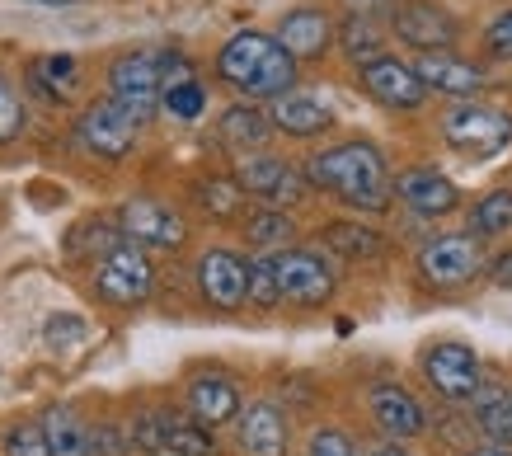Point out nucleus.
<instances>
[{"label": "nucleus", "mask_w": 512, "mask_h": 456, "mask_svg": "<svg viewBox=\"0 0 512 456\" xmlns=\"http://www.w3.org/2000/svg\"><path fill=\"white\" fill-rule=\"evenodd\" d=\"M240 447H245L249 456H282L287 452V419H282V409L268 405V400L249 405L245 419H240Z\"/></svg>", "instance_id": "obj_19"}, {"label": "nucleus", "mask_w": 512, "mask_h": 456, "mask_svg": "<svg viewBox=\"0 0 512 456\" xmlns=\"http://www.w3.org/2000/svg\"><path fill=\"white\" fill-rule=\"evenodd\" d=\"M325 245H329V250H339L343 259H372V254L381 250L376 231H367V226H353V221L325 226Z\"/></svg>", "instance_id": "obj_27"}, {"label": "nucleus", "mask_w": 512, "mask_h": 456, "mask_svg": "<svg viewBox=\"0 0 512 456\" xmlns=\"http://www.w3.org/2000/svg\"><path fill=\"white\" fill-rule=\"evenodd\" d=\"M249 297L259 301V306H273L278 297V278H273V259H259V264H249Z\"/></svg>", "instance_id": "obj_35"}, {"label": "nucleus", "mask_w": 512, "mask_h": 456, "mask_svg": "<svg viewBox=\"0 0 512 456\" xmlns=\"http://www.w3.org/2000/svg\"><path fill=\"white\" fill-rule=\"evenodd\" d=\"M109 90L113 104L141 127L160 109V52H127V57H118L109 66Z\"/></svg>", "instance_id": "obj_4"}, {"label": "nucleus", "mask_w": 512, "mask_h": 456, "mask_svg": "<svg viewBox=\"0 0 512 456\" xmlns=\"http://www.w3.org/2000/svg\"><path fill=\"white\" fill-rule=\"evenodd\" d=\"M160 109H170L174 118H184V123H193L202 109H207V90L198 85V76L179 80V85H165L160 90Z\"/></svg>", "instance_id": "obj_29"}, {"label": "nucleus", "mask_w": 512, "mask_h": 456, "mask_svg": "<svg viewBox=\"0 0 512 456\" xmlns=\"http://www.w3.org/2000/svg\"><path fill=\"white\" fill-rule=\"evenodd\" d=\"M221 137L231 146H259L268 137V118L259 109H226L221 113Z\"/></svg>", "instance_id": "obj_28"}, {"label": "nucleus", "mask_w": 512, "mask_h": 456, "mask_svg": "<svg viewBox=\"0 0 512 456\" xmlns=\"http://www.w3.org/2000/svg\"><path fill=\"white\" fill-rule=\"evenodd\" d=\"M245 231H249V240L254 245H282V240L292 236V221L282 217V212H254V217L245 221Z\"/></svg>", "instance_id": "obj_32"}, {"label": "nucleus", "mask_w": 512, "mask_h": 456, "mask_svg": "<svg viewBox=\"0 0 512 456\" xmlns=\"http://www.w3.org/2000/svg\"><path fill=\"white\" fill-rule=\"evenodd\" d=\"M273 127H282L287 137H320L329 127V109L315 95L287 90V95H278V104H273Z\"/></svg>", "instance_id": "obj_22"}, {"label": "nucleus", "mask_w": 512, "mask_h": 456, "mask_svg": "<svg viewBox=\"0 0 512 456\" xmlns=\"http://www.w3.org/2000/svg\"><path fill=\"white\" fill-rule=\"evenodd\" d=\"M475 400V414H480V428L494 438V447H503V442L512 438V405L508 395L494 391V386H480V391L470 395Z\"/></svg>", "instance_id": "obj_24"}, {"label": "nucleus", "mask_w": 512, "mask_h": 456, "mask_svg": "<svg viewBox=\"0 0 512 456\" xmlns=\"http://www.w3.org/2000/svg\"><path fill=\"white\" fill-rule=\"evenodd\" d=\"M5 456H47V438L38 424H15L5 433Z\"/></svg>", "instance_id": "obj_34"}, {"label": "nucleus", "mask_w": 512, "mask_h": 456, "mask_svg": "<svg viewBox=\"0 0 512 456\" xmlns=\"http://www.w3.org/2000/svg\"><path fill=\"white\" fill-rule=\"evenodd\" d=\"M80 142L90 146L94 156L118 160L132 151V142H137V123H132L113 99H99V104H90L85 118H80Z\"/></svg>", "instance_id": "obj_13"}, {"label": "nucleus", "mask_w": 512, "mask_h": 456, "mask_svg": "<svg viewBox=\"0 0 512 456\" xmlns=\"http://www.w3.org/2000/svg\"><path fill=\"white\" fill-rule=\"evenodd\" d=\"M470 231L475 236H503V231H512V189H494L489 198H480L475 212H470Z\"/></svg>", "instance_id": "obj_25"}, {"label": "nucleus", "mask_w": 512, "mask_h": 456, "mask_svg": "<svg viewBox=\"0 0 512 456\" xmlns=\"http://www.w3.org/2000/svg\"><path fill=\"white\" fill-rule=\"evenodd\" d=\"M306 456H357V452H353V442L343 438L339 428H320V433L311 438V452Z\"/></svg>", "instance_id": "obj_37"}, {"label": "nucleus", "mask_w": 512, "mask_h": 456, "mask_svg": "<svg viewBox=\"0 0 512 456\" xmlns=\"http://www.w3.org/2000/svg\"><path fill=\"white\" fill-rule=\"evenodd\" d=\"M33 80H38V95L66 99L71 85L80 80V66L76 57H43V62H33Z\"/></svg>", "instance_id": "obj_26"}, {"label": "nucleus", "mask_w": 512, "mask_h": 456, "mask_svg": "<svg viewBox=\"0 0 512 456\" xmlns=\"http://www.w3.org/2000/svg\"><path fill=\"white\" fill-rule=\"evenodd\" d=\"M343 48H348V57H353V62H376V57H381V33L372 29V15H353L348 19V29H343Z\"/></svg>", "instance_id": "obj_31"}, {"label": "nucleus", "mask_w": 512, "mask_h": 456, "mask_svg": "<svg viewBox=\"0 0 512 456\" xmlns=\"http://www.w3.org/2000/svg\"><path fill=\"white\" fill-rule=\"evenodd\" d=\"M38 5H71V0H38Z\"/></svg>", "instance_id": "obj_42"}, {"label": "nucleus", "mask_w": 512, "mask_h": 456, "mask_svg": "<svg viewBox=\"0 0 512 456\" xmlns=\"http://www.w3.org/2000/svg\"><path fill=\"white\" fill-rule=\"evenodd\" d=\"M372 419H376V428L395 442L423 433V405L404 391V386H390V381L372 391Z\"/></svg>", "instance_id": "obj_17"}, {"label": "nucleus", "mask_w": 512, "mask_h": 456, "mask_svg": "<svg viewBox=\"0 0 512 456\" xmlns=\"http://www.w3.org/2000/svg\"><path fill=\"white\" fill-rule=\"evenodd\" d=\"M278 48L287 57H320L329 48V19L320 10H292L278 29Z\"/></svg>", "instance_id": "obj_21"}, {"label": "nucleus", "mask_w": 512, "mask_h": 456, "mask_svg": "<svg viewBox=\"0 0 512 456\" xmlns=\"http://www.w3.org/2000/svg\"><path fill=\"white\" fill-rule=\"evenodd\" d=\"M367 456H409L400 447V442H381V447H376V452H367Z\"/></svg>", "instance_id": "obj_40"}, {"label": "nucleus", "mask_w": 512, "mask_h": 456, "mask_svg": "<svg viewBox=\"0 0 512 456\" xmlns=\"http://www.w3.org/2000/svg\"><path fill=\"white\" fill-rule=\"evenodd\" d=\"M306 179L329 189L339 203L362 207V212H381L390 203L386 160L367 142H339V146H329V151H320V156H311Z\"/></svg>", "instance_id": "obj_1"}, {"label": "nucleus", "mask_w": 512, "mask_h": 456, "mask_svg": "<svg viewBox=\"0 0 512 456\" xmlns=\"http://www.w3.org/2000/svg\"><path fill=\"white\" fill-rule=\"evenodd\" d=\"M151 283H156V273H151V259L137 250V245H113L109 254H99V268H94V287H99V297L113 301V306H137V301L151 297Z\"/></svg>", "instance_id": "obj_5"}, {"label": "nucleus", "mask_w": 512, "mask_h": 456, "mask_svg": "<svg viewBox=\"0 0 512 456\" xmlns=\"http://www.w3.org/2000/svg\"><path fill=\"white\" fill-rule=\"evenodd\" d=\"M484 43H489V52H494V57H512V10H503V15L489 24Z\"/></svg>", "instance_id": "obj_38"}, {"label": "nucleus", "mask_w": 512, "mask_h": 456, "mask_svg": "<svg viewBox=\"0 0 512 456\" xmlns=\"http://www.w3.org/2000/svg\"><path fill=\"white\" fill-rule=\"evenodd\" d=\"M38 428L47 438V456H90V428L71 405H52Z\"/></svg>", "instance_id": "obj_23"}, {"label": "nucleus", "mask_w": 512, "mask_h": 456, "mask_svg": "<svg viewBox=\"0 0 512 456\" xmlns=\"http://www.w3.org/2000/svg\"><path fill=\"white\" fill-rule=\"evenodd\" d=\"M156 456H174V452H156Z\"/></svg>", "instance_id": "obj_43"}, {"label": "nucleus", "mask_w": 512, "mask_h": 456, "mask_svg": "<svg viewBox=\"0 0 512 456\" xmlns=\"http://www.w3.org/2000/svg\"><path fill=\"white\" fill-rule=\"evenodd\" d=\"M24 132V109H19V95L0 80V142H15Z\"/></svg>", "instance_id": "obj_36"}, {"label": "nucleus", "mask_w": 512, "mask_h": 456, "mask_svg": "<svg viewBox=\"0 0 512 456\" xmlns=\"http://www.w3.org/2000/svg\"><path fill=\"white\" fill-rule=\"evenodd\" d=\"M85 334H90V325H85V315H76V311L47 315V325H43L47 348H62V353H71V348L85 344Z\"/></svg>", "instance_id": "obj_30"}, {"label": "nucleus", "mask_w": 512, "mask_h": 456, "mask_svg": "<svg viewBox=\"0 0 512 456\" xmlns=\"http://www.w3.org/2000/svg\"><path fill=\"white\" fill-rule=\"evenodd\" d=\"M198 287L217 311H235L249 297V264L231 250H207L198 259Z\"/></svg>", "instance_id": "obj_12"}, {"label": "nucleus", "mask_w": 512, "mask_h": 456, "mask_svg": "<svg viewBox=\"0 0 512 456\" xmlns=\"http://www.w3.org/2000/svg\"><path fill=\"white\" fill-rule=\"evenodd\" d=\"M362 85H367V95L381 99L386 109H419L423 104V80L414 76V66L395 62V57H376V62L362 66Z\"/></svg>", "instance_id": "obj_14"}, {"label": "nucleus", "mask_w": 512, "mask_h": 456, "mask_svg": "<svg viewBox=\"0 0 512 456\" xmlns=\"http://www.w3.org/2000/svg\"><path fill=\"white\" fill-rule=\"evenodd\" d=\"M395 189H400V198L414 207L419 217H447V212H456V203H461L456 184L437 170H404Z\"/></svg>", "instance_id": "obj_16"}, {"label": "nucleus", "mask_w": 512, "mask_h": 456, "mask_svg": "<svg viewBox=\"0 0 512 456\" xmlns=\"http://www.w3.org/2000/svg\"><path fill=\"white\" fill-rule=\"evenodd\" d=\"M423 377L433 381V391L442 400H470L480 391V358L470 344L447 339V344H433L423 353Z\"/></svg>", "instance_id": "obj_7"}, {"label": "nucleus", "mask_w": 512, "mask_h": 456, "mask_svg": "<svg viewBox=\"0 0 512 456\" xmlns=\"http://www.w3.org/2000/svg\"><path fill=\"white\" fill-rule=\"evenodd\" d=\"M442 137L470 160H494L512 146V113L489 104H456L442 118Z\"/></svg>", "instance_id": "obj_3"}, {"label": "nucleus", "mask_w": 512, "mask_h": 456, "mask_svg": "<svg viewBox=\"0 0 512 456\" xmlns=\"http://www.w3.org/2000/svg\"><path fill=\"white\" fill-rule=\"evenodd\" d=\"M466 456H512L508 447H480V452H466Z\"/></svg>", "instance_id": "obj_41"}, {"label": "nucleus", "mask_w": 512, "mask_h": 456, "mask_svg": "<svg viewBox=\"0 0 512 456\" xmlns=\"http://www.w3.org/2000/svg\"><path fill=\"white\" fill-rule=\"evenodd\" d=\"M395 33H400L409 48H451L456 43V19L447 10H437V5H404L400 15H395Z\"/></svg>", "instance_id": "obj_18"}, {"label": "nucleus", "mask_w": 512, "mask_h": 456, "mask_svg": "<svg viewBox=\"0 0 512 456\" xmlns=\"http://www.w3.org/2000/svg\"><path fill=\"white\" fill-rule=\"evenodd\" d=\"M118 226H123L127 245H151V250L184 245V217H179L174 207L156 203V198H132V203H123Z\"/></svg>", "instance_id": "obj_9"}, {"label": "nucleus", "mask_w": 512, "mask_h": 456, "mask_svg": "<svg viewBox=\"0 0 512 456\" xmlns=\"http://www.w3.org/2000/svg\"><path fill=\"white\" fill-rule=\"evenodd\" d=\"M217 71L245 99H278L296 85V62L278 48V38L254 29L235 33L231 43L217 52Z\"/></svg>", "instance_id": "obj_2"}, {"label": "nucleus", "mask_w": 512, "mask_h": 456, "mask_svg": "<svg viewBox=\"0 0 512 456\" xmlns=\"http://www.w3.org/2000/svg\"><path fill=\"white\" fill-rule=\"evenodd\" d=\"M489 268H494V283L503 287V292H512V254H498Z\"/></svg>", "instance_id": "obj_39"}, {"label": "nucleus", "mask_w": 512, "mask_h": 456, "mask_svg": "<svg viewBox=\"0 0 512 456\" xmlns=\"http://www.w3.org/2000/svg\"><path fill=\"white\" fill-rule=\"evenodd\" d=\"M414 76L423 80V90H442V95H461V99L484 90L480 66L461 62V57H451V52H423L419 66H414Z\"/></svg>", "instance_id": "obj_15"}, {"label": "nucleus", "mask_w": 512, "mask_h": 456, "mask_svg": "<svg viewBox=\"0 0 512 456\" xmlns=\"http://www.w3.org/2000/svg\"><path fill=\"white\" fill-rule=\"evenodd\" d=\"M480 245L470 236H442L433 245H423L419 254V273L428 278L433 287H461L480 273Z\"/></svg>", "instance_id": "obj_11"}, {"label": "nucleus", "mask_w": 512, "mask_h": 456, "mask_svg": "<svg viewBox=\"0 0 512 456\" xmlns=\"http://www.w3.org/2000/svg\"><path fill=\"white\" fill-rule=\"evenodd\" d=\"M198 193H202V207H207L212 217H231L235 207H240V184H231V179H207Z\"/></svg>", "instance_id": "obj_33"}, {"label": "nucleus", "mask_w": 512, "mask_h": 456, "mask_svg": "<svg viewBox=\"0 0 512 456\" xmlns=\"http://www.w3.org/2000/svg\"><path fill=\"white\" fill-rule=\"evenodd\" d=\"M273 278H278V297L296 301V306H320L334 297V273L311 250L273 254Z\"/></svg>", "instance_id": "obj_6"}, {"label": "nucleus", "mask_w": 512, "mask_h": 456, "mask_svg": "<svg viewBox=\"0 0 512 456\" xmlns=\"http://www.w3.org/2000/svg\"><path fill=\"white\" fill-rule=\"evenodd\" d=\"M188 409L202 428H217V424H231L235 409H240V391H235L231 377H198L188 386Z\"/></svg>", "instance_id": "obj_20"}, {"label": "nucleus", "mask_w": 512, "mask_h": 456, "mask_svg": "<svg viewBox=\"0 0 512 456\" xmlns=\"http://www.w3.org/2000/svg\"><path fill=\"white\" fill-rule=\"evenodd\" d=\"M132 438H137V447H146V452H174V456H212V433L202 424H184L179 414H165V409H156V414H141L137 428H132Z\"/></svg>", "instance_id": "obj_8"}, {"label": "nucleus", "mask_w": 512, "mask_h": 456, "mask_svg": "<svg viewBox=\"0 0 512 456\" xmlns=\"http://www.w3.org/2000/svg\"><path fill=\"white\" fill-rule=\"evenodd\" d=\"M235 184H240V193H254L273 207H287L306 193V179L278 156H245L235 170Z\"/></svg>", "instance_id": "obj_10"}]
</instances>
